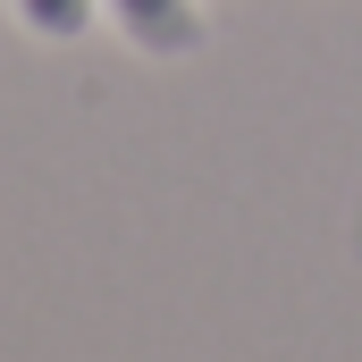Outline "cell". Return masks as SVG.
Masks as SVG:
<instances>
[{
  "label": "cell",
  "mask_w": 362,
  "mask_h": 362,
  "mask_svg": "<svg viewBox=\"0 0 362 362\" xmlns=\"http://www.w3.org/2000/svg\"><path fill=\"white\" fill-rule=\"evenodd\" d=\"M101 17L127 34V51L144 59H194L202 51V0H101Z\"/></svg>",
  "instance_id": "cell-1"
},
{
  "label": "cell",
  "mask_w": 362,
  "mask_h": 362,
  "mask_svg": "<svg viewBox=\"0 0 362 362\" xmlns=\"http://www.w3.org/2000/svg\"><path fill=\"white\" fill-rule=\"evenodd\" d=\"M93 8H101V0H8V17H17L25 34H42V42H76V34H93Z\"/></svg>",
  "instance_id": "cell-2"
}]
</instances>
